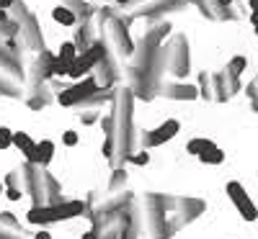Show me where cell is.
I'll return each mask as SVG.
<instances>
[{
  "instance_id": "obj_10",
  "label": "cell",
  "mask_w": 258,
  "mask_h": 239,
  "mask_svg": "<svg viewBox=\"0 0 258 239\" xmlns=\"http://www.w3.org/2000/svg\"><path fill=\"white\" fill-rule=\"evenodd\" d=\"M199 160H202L204 165H220V162L225 160V152H222L220 147H209V149H204L202 155H199Z\"/></svg>"
},
{
  "instance_id": "obj_9",
  "label": "cell",
  "mask_w": 258,
  "mask_h": 239,
  "mask_svg": "<svg viewBox=\"0 0 258 239\" xmlns=\"http://www.w3.org/2000/svg\"><path fill=\"white\" fill-rule=\"evenodd\" d=\"M57 59H59V62H64V64L70 67V64L78 59V47L73 44V41H64V44L59 47V54H57Z\"/></svg>"
},
{
  "instance_id": "obj_5",
  "label": "cell",
  "mask_w": 258,
  "mask_h": 239,
  "mask_svg": "<svg viewBox=\"0 0 258 239\" xmlns=\"http://www.w3.org/2000/svg\"><path fill=\"white\" fill-rule=\"evenodd\" d=\"M178 129H181V124H178L176 118H168L163 126H158L155 132L147 137V144H150V147H158V144H163V142H168V139H173V137L178 134Z\"/></svg>"
},
{
  "instance_id": "obj_8",
  "label": "cell",
  "mask_w": 258,
  "mask_h": 239,
  "mask_svg": "<svg viewBox=\"0 0 258 239\" xmlns=\"http://www.w3.org/2000/svg\"><path fill=\"white\" fill-rule=\"evenodd\" d=\"M52 18L57 21V24H62V26H73L75 24V13L70 11V8H64V6H57L54 11H52Z\"/></svg>"
},
{
  "instance_id": "obj_6",
  "label": "cell",
  "mask_w": 258,
  "mask_h": 239,
  "mask_svg": "<svg viewBox=\"0 0 258 239\" xmlns=\"http://www.w3.org/2000/svg\"><path fill=\"white\" fill-rule=\"evenodd\" d=\"M93 88H96L93 80H85V82H80V85H73L70 90H64V93L59 95V103H62V105H75L80 98H85Z\"/></svg>"
},
{
  "instance_id": "obj_23",
  "label": "cell",
  "mask_w": 258,
  "mask_h": 239,
  "mask_svg": "<svg viewBox=\"0 0 258 239\" xmlns=\"http://www.w3.org/2000/svg\"><path fill=\"white\" fill-rule=\"evenodd\" d=\"M0 24H6V11H0Z\"/></svg>"
},
{
  "instance_id": "obj_14",
  "label": "cell",
  "mask_w": 258,
  "mask_h": 239,
  "mask_svg": "<svg viewBox=\"0 0 258 239\" xmlns=\"http://www.w3.org/2000/svg\"><path fill=\"white\" fill-rule=\"evenodd\" d=\"M13 144V132L11 129H0V149H8Z\"/></svg>"
},
{
  "instance_id": "obj_13",
  "label": "cell",
  "mask_w": 258,
  "mask_h": 239,
  "mask_svg": "<svg viewBox=\"0 0 258 239\" xmlns=\"http://www.w3.org/2000/svg\"><path fill=\"white\" fill-rule=\"evenodd\" d=\"M248 98H250V103H253V111H258V77L248 85Z\"/></svg>"
},
{
  "instance_id": "obj_20",
  "label": "cell",
  "mask_w": 258,
  "mask_h": 239,
  "mask_svg": "<svg viewBox=\"0 0 258 239\" xmlns=\"http://www.w3.org/2000/svg\"><path fill=\"white\" fill-rule=\"evenodd\" d=\"M8 198H11V201H18L21 193H18V190H8Z\"/></svg>"
},
{
  "instance_id": "obj_22",
  "label": "cell",
  "mask_w": 258,
  "mask_h": 239,
  "mask_svg": "<svg viewBox=\"0 0 258 239\" xmlns=\"http://www.w3.org/2000/svg\"><path fill=\"white\" fill-rule=\"evenodd\" d=\"M83 239H96V234H93V231H88V234H83Z\"/></svg>"
},
{
  "instance_id": "obj_1",
  "label": "cell",
  "mask_w": 258,
  "mask_h": 239,
  "mask_svg": "<svg viewBox=\"0 0 258 239\" xmlns=\"http://www.w3.org/2000/svg\"><path fill=\"white\" fill-rule=\"evenodd\" d=\"M80 213H83V203L70 201V203H59V206L31 208L29 221L31 224H54V221H64V219H73V216H80Z\"/></svg>"
},
{
  "instance_id": "obj_18",
  "label": "cell",
  "mask_w": 258,
  "mask_h": 239,
  "mask_svg": "<svg viewBox=\"0 0 258 239\" xmlns=\"http://www.w3.org/2000/svg\"><path fill=\"white\" fill-rule=\"evenodd\" d=\"M34 239H52V234H49V231H44V229H41V231H39V234H36Z\"/></svg>"
},
{
  "instance_id": "obj_7",
  "label": "cell",
  "mask_w": 258,
  "mask_h": 239,
  "mask_svg": "<svg viewBox=\"0 0 258 239\" xmlns=\"http://www.w3.org/2000/svg\"><path fill=\"white\" fill-rule=\"evenodd\" d=\"M13 144H16V147H18L21 152H24V157H26L29 152H31V149L36 147V142H34V139H31V137H29L26 132H13Z\"/></svg>"
},
{
  "instance_id": "obj_16",
  "label": "cell",
  "mask_w": 258,
  "mask_h": 239,
  "mask_svg": "<svg viewBox=\"0 0 258 239\" xmlns=\"http://www.w3.org/2000/svg\"><path fill=\"white\" fill-rule=\"evenodd\" d=\"M132 162H135V165H147V162H150V155H147V152H140V155L132 157Z\"/></svg>"
},
{
  "instance_id": "obj_12",
  "label": "cell",
  "mask_w": 258,
  "mask_h": 239,
  "mask_svg": "<svg viewBox=\"0 0 258 239\" xmlns=\"http://www.w3.org/2000/svg\"><path fill=\"white\" fill-rule=\"evenodd\" d=\"M245 67H248L245 57H232V59H230V64H227V72H232L235 77H238V75H240Z\"/></svg>"
},
{
  "instance_id": "obj_24",
  "label": "cell",
  "mask_w": 258,
  "mask_h": 239,
  "mask_svg": "<svg viewBox=\"0 0 258 239\" xmlns=\"http://www.w3.org/2000/svg\"><path fill=\"white\" fill-rule=\"evenodd\" d=\"M116 3H126V0H116Z\"/></svg>"
},
{
  "instance_id": "obj_15",
  "label": "cell",
  "mask_w": 258,
  "mask_h": 239,
  "mask_svg": "<svg viewBox=\"0 0 258 239\" xmlns=\"http://www.w3.org/2000/svg\"><path fill=\"white\" fill-rule=\"evenodd\" d=\"M62 142L68 144V147H75V144H78V134H75V132H64Z\"/></svg>"
},
{
  "instance_id": "obj_4",
  "label": "cell",
  "mask_w": 258,
  "mask_h": 239,
  "mask_svg": "<svg viewBox=\"0 0 258 239\" xmlns=\"http://www.w3.org/2000/svg\"><path fill=\"white\" fill-rule=\"evenodd\" d=\"M52 157H54V142H49V139L36 142V147L26 155V160H29L31 165H49Z\"/></svg>"
},
{
  "instance_id": "obj_2",
  "label": "cell",
  "mask_w": 258,
  "mask_h": 239,
  "mask_svg": "<svg viewBox=\"0 0 258 239\" xmlns=\"http://www.w3.org/2000/svg\"><path fill=\"white\" fill-rule=\"evenodd\" d=\"M101 57H103V44H93L91 49H83V52L78 54V59L70 64L68 75H70L73 80H80L85 72H91V67H96V64L101 62Z\"/></svg>"
},
{
  "instance_id": "obj_17",
  "label": "cell",
  "mask_w": 258,
  "mask_h": 239,
  "mask_svg": "<svg viewBox=\"0 0 258 239\" xmlns=\"http://www.w3.org/2000/svg\"><path fill=\"white\" fill-rule=\"evenodd\" d=\"M16 3V0H0V11H6V8H11Z\"/></svg>"
},
{
  "instance_id": "obj_19",
  "label": "cell",
  "mask_w": 258,
  "mask_h": 239,
  "mask_svg": "<svg viewBox=\"0 0 258 239\" xmlns=\"http://www.w3.org/2000/svg\"><path fill=\"white\" fill-rule=\"evenodd\" d=\"M250 24H253V29H255V34H258V13H250Z\"/></svg>"
},
{
  "instance_id": "obj_3",
  "label": "cell",
  "mask_w": 258,
  "mask_h": 239,
  "mask_svg": "<svg viewBox=\"0 0 258 239\" xmlns=\"http://www.w3.org/2000/svg\"><path fill=\"white\" fill-rule=\"evenodd\" d=\"M227 198L235 203V208L240 211V216L245 221H255L258 219V208L253 206V201L248 198V193H245V188L240 185V183H227Z\"/></svg>"
},
{
  "instance_id": "obj_21",
  "label": "cell",
  "mask_w": 258,
  "mask_h": 239,
  "mask_svg": "<svg viewBox=\"0 0 258 239\" xmlns=\"http://www.w3.org/2000/svg\"><path fill=\"white\" fill-rule=\"evenodd\" d=\"M248 6H250V13H258V0H248Z\"/></svg>"
},
{
  "instance_id": "obj_11",
  "label": "cell",
  "mask_w": 258,
  "mask_h": 239,
  "mask_svg": "<svg viewBox=\"0 0 258 239\" xmlns=\"http://www.w3.org/2000/svg\"><path fill=\"white\" fill-rule=\"evenodd\" d=\"M209 147H214V142H209V139H191L188 144H186V152L188 155H202L204 149H209Z\"/></svg>"
}]
</instances>
